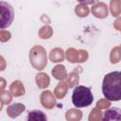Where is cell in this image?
<instances>
[{
    "instance_id": "1",
    "label": "cell",
    "mask_w": 121,
    "mask_h": 121,
    "mask_svg": "<svg viewBox=\"0 0 121 121\" xmlns=\"http://www.w3.org/2000/svg\"><path fill=\"white\" fill-rule=\"evenodd\" d=\"M102 93L110 101L121 100V71H113L104 77Z\"/></svg>"
},
{
    "instance_id": "2",
    "label": "cell",
    "mask_w": 121,
    "mask_h": 121,
    "mask_svg": "<svg viewBox=\"0 0 121 121\" xmlns=\"http://www.w3.org/2000/svg\"><path fill=\"white\" fill-rule=\"evenodd\" d=\"M94 101V95L89 87L78 85L76 86L72 93V103L76 108L90 106Z\"/></svg>"
},
{
    "instance_id": "3",
    "label": "cell",
    "mask_w": 121,
    "mask_h": 121,
    "mask_svg": "<svg viewBox=\"0 0 121 121\" xmlns=\"http://www.w3.org/2000/svg\"><path fill=\"white\" fill-rule=\"evenodd\" d=\"M0 6H1L0 27H1V29H4L11 25L13 18H14V10H13V8L11 7V5L5 1H1Z\"/></svg>"
},
{
    "instance_id": "4",
    "label": "cell",
    "mask_w": 121,
    "mask_h": 121,
    "mask_svg": "<svg viewBox=\"0 0 121 121\" xmlns=\"http://www.w3.org/2000/svg\"><path fill=\"white\" fill-rule=\"evenodd\" d=\"M102 120H121V109L119 108H109L102 113Z\"/></svg>"
},
{
    "instance_id": "5",
    "label": "cell",
    "mask_w": 121,
    "mask_h": 121,
    "mask_svg": "<svg viewBox=\"0 0 121 121\" xmlns=\"http://www.w3.org/2000/svg\"><path fill=\"white\" fill-rule=\"evenodd\" d=\"M26 120H34V121H45L47 120V117L46 115L42 112V111H39V110H34V111H31L28 112L27 114V117H26Z\"/></svg>"
},
{
    "instance_id": "6",
    "label": "cell",
    "mask_w": 121,
    "mask_h": 121,
    "mask_svg": "<svg viewBox=\"0 0 121 121\" xmlns=\"http://www.w3.org/2000/svg\"><path fill=\"white\" fill-rule=\"evenodd\" d=\"M76 1L83 5H94L98 2V0H76Z\"/></svg>"
}]
</instances>
